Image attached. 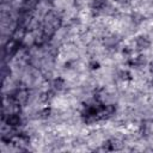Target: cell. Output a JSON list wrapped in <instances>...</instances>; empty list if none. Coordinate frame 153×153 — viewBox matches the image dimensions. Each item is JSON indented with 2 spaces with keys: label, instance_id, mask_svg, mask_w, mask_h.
<instances>
[{
  "label": "cell",
  "instance_id": "6",
  "mask_svg": "<svg viewBox=\"0 0 153 153\" xmlns=\"http://www.w3.org/2000/svg\"><path fill=\"white\" fill-rule=\"evenodd\" d=\"M152 85H153V80H152Z\"/></svg>",
  "mask_w": 153,
  "mask_h": 153
},
{
  "label": "cell",
  "instance_id": "2",
  "mask_svg": "<svg viewBox=\"0 0 153 153\" xmlns=\"http://www.w3.org/2000/svg\"><path fill=\"white\" fill-rule=\"evenodd\" d=\"M90 68H91V69H98V68H99V62H98V61H92V62H90Z\"/></svg>",
  "mask_w": 153,
  "mask_h": 153
},
{
  "label": "cell",
  "instance_id": "4",
  "mask_svg": "<svg viewBox=\"0 0 153 153\" xmlns=\"http://www.w3.org/2000/svg\"><path fill=\"white\" fill-rule=\"evenodd\" d=\"M151 66H152V67H151V72L153 73V62H152V65H151Z\"/></svg>",
  "mask_w": 153,
  "mask_h": 153
},
{
  "label": "cell",
  "instance_id": "5",
  "mask_svg": "<svg viewBox=\"0 0 153 153\" xmlns=\"http://www.w3.org/2000/svg\"><path fill=\"white\" fill-rule=\"evenodd\" d=\"M118 1H121V2H126V1H129V0H118Z\"/></svg>",
  "mask_w": 153,
  "mask_h": 153
},
{
  "label": "cell",
  "instance_id": "1",
  "mask_svg": "<svg viewBox=\"0 0 153 153\" xmlns=\"http://www.w3.org/2000/svg\"><path fill=\"white\" fill-rule=\"evenodd\" d=\"M137 45L141 47V48H146V47L149 45V41H148L146 37H141V38H139V41H137Z\"/></svg>",
  "mask_w": 153,
  "mask_h": 153
},
{
  "label": "cell",
  "instance_id": "3",
  "mask_svg": "<svg viewBox=\"0 0 153 153\" xmlns=\"http://www.w3.org/2000/svg\"><path fill=\"white\" fill-rule=\"evenodd\" d=\"M55 85H56L55 86L56 88H62L63 87V80L62 79H56L55 80Z\"/></svg>",
  "mask_w": 153,
  "mask_h": 153
}]
</instances>
